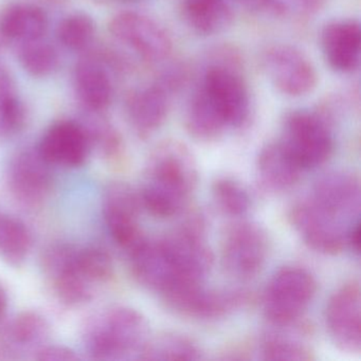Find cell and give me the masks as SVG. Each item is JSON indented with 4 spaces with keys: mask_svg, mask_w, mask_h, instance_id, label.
<instances>
[{
    "mask_svg": "<svg viewBox=\"0 0 361 361\" xmlns=\"http://www.w3.org/2000/svg\"><path fill=\"white\" fill-rule=\"evenodd\" d=\"M197 183V164L189 147L180 141H164L147 159L138 192L141 206L154 216H174L187 207Z\"/></svg>",
    "mask_w": 361,
    "mask_h": 361,
    "instance_id": "obj_1",
    "label": "cell"
},
{
    "mask_svg": "<svg viewBox=\"0 0 361 361\" xmlns=\"http://www.w3.org/2000/svg\"><path fill=\"white\" fill-rule=\"evenodd\" d=\"M149 339L145 317L128 306H116L94 314L83 331L84 348L94 360L140 359Z\"/></svg>",
    "mask_w": 361,
    "mask_h": 361,
    "instance_id": "obj_2",
    "label": "cell"
},
{
    "mask_svg": "<svg viewBox=\"0 0 361 361\" xmlns=\"http://www.w3.org/2000/svg\"><path fill=\"white\" fill-rule=\"evenodd\" d=\"M187 81L188 71L183 65H166L151 83L137 88L128 96L126 116L139 137L147 138L161 128L173 98Z\"/></svg>",
    "mask_w": 361,
    "mask_h": 361,
    "instance_id": "obj_3",
    "label": "cell"
},
{
    "mask_svg": "<svg viewBox=\"0 0 361 361\" xmlns=\"http://www.w3.org/2000/svg\"><path fill=\"white\" fill-rule=\"evenodd\" d=\"M317 291L314 276L303 267L278 270L264 289L262 308L272 326L295 324L307 310Z\"/></svg>",
    "mask_w": 361,
    "mask_h": 361,
    "instance_id": "obj_4",
    "label": "cell"
},
{
    "mask_svg": "<svg viewBox=\"0 0 361 361\" xmlns=\"http://www.w3.org/2000/svg\"><path fill=\"white\" fill-rule=\"evenodd\" d=\"M279 141L303 171L326 162L334 149L329 120L308 109H298L285 116Z\"/></svg>",
    "mask_w": 361,
    "mask_h": 361,
    "instance_id": "obj_5",
    "label": "cell"
},
{
    "mask_svg": "<svg viewBox=\"0 0 361 361\" xmlns=\"http://www.w3.org/2000/svg\"><path fill=\"white\" fill-rule=\"evenodd\" d=\"M183 283H204L213 264L204 238V219L193 214L161 238Z\"/></svg>",
    "mask_w": 361,
    "mask_h": 361,
    "instance_id": "obj_6",
    "label": "cell"
},
{
    "mask_svg": "<svg viewBox=\"0 0 361 361\" xmlns=\"http://www.w3.org/2000/svg\"><path fill=\"white\" fill-rule=\"evenodd\" d=\"M75 245L58 243L48 247L42 257L44 274L52 290L65 305L80 306L92 301L98 286L82 272Z\"/></svg>",
    "mask_w": 361,
    "mask_h": 361,
    "instance_id": "obj_7",
    "label": "cell"
},
{
    "mask_svg": "<svg viewBox=\"0 0 361 361\" xmlns=\"http://www.w3.org/2000/svg\"><path fill=\"white\" fill-rule=\"evenodd\" d=\"M109 31L120 44L149 64L166 62L172 54L173 41L168 30L145 14L118 13L111 18Z\"/></svg>",
    "mask_w": 361,
    "mask_h": 361,
    "instance_id": "obj_8",
    "label": "cell"
},
{
    "mask_svg": "<svg viewBox=\"0 0 361 361\" xmlns=\"http://www.w3.org/2000/svg\"><path fill=\"white\" fill-rule=\"evenodd\" d=\"M265 230L251 221H238L228 228L221 244V263L229 276L238 280L255 278L267 259Z\"/></svg>",
    "mask_w": 361,
    "mask_h": 361,
    "instance_id": "obj_9",
    "label": "cell"
},
{
    "mask_svg": "<svg viewBox=\"0 0 361 361\" xmlns=\"http://www.w3.org/2000/svg\"><path fill=\"white\" fill-rule=\"evenodd\" d=\"M261 65L270 83L285 96L300 98L316 88V68L301 50L293 46H269L262 54Z\"/></svg>",
    "mask_w": 361,
    "mask_h": 361,
    "instance_id": "obj_10",
    "label": "cell"
},
{
    "mask_svg": "<svg viewBox=\"0 0 361 361\" xmlns=\"http://www.w3.org/2000/svg\"><path fill=\"white\" fill-rule=\"evenodd\" d=\"M289 219L303 242L324 255H336L346 246L348 230L355 223L334 216L308 196L293 204Z\"/></svg>",
    "mask_w": 361,
    "mask_h": 361,
    "instance_id": "obj_11",
    "label": "cell"
},
{
    "mask_svg": "<svg viewBox=\"0 0 361 361\" xmlns=\"http://www.w3.org/2000/svg\"><path fill=\"white\" fill-rule=\"evenodd\" d=\"M161 297L170 310L198 320L223 318L246 301L242 291L207 289L202 283L180 285Z\"/></svg>",
    "mask_w": 361,
    "mask_h": 361,
    "instance_id": "obj_12",
    "label": "cell"
},
{
    "mask_svg": "<svg viewBox=\"0 0 361 361\" xmlns=\"http://www.w3.org/2000/svg\"><path fill=\"white\" fill-rule=\"evenodd\" d=\"M7 185L14 200L28 208H37L51 193V166L35 149L18 151L7 168Z\"/></svg>",
    "mask_w": 361,
    "mask_h": 361,
    "instance_id": "obj_13",
    "label": "cell"
},
{
    "mask_svg": "<svg viewBox=\"0 0 361 361\" xmlns=\"http://www.w3.org/2000/svg\"><path fill=\"white\" fill-rule=\"evenodd\" d=\"M102 208L114 242L130 252L145 238L139 223L142 206L138 192L124 183H111L103 193Z\"/></svg>",
    "mask_w": 361,
    "mask_h": 361,
    "instance_id": "obj_14",
    "label": "cell"
},
{
    "mask_svg": "<svg viewBox=\"0 0 361 361\" xmlns=\"http://www.w3.org/2000/svg\"><path fill=\"white\" fill-rule=\"evenodd\" d=\"M360 286L357 281L345 283L329 298L325 310L327 331L334 343L344 352L361 348Z\"/></svg>",
    "mask_w": 361,
    "mask_h": 361,
    "instance_id": "obj_15",
    "label": "cell"
},
{
    "mask_svg": "<svg viewBox=\"0 0 361 361\" xmlns=\"http://www.w3.org/2000/svg\"><path fill=\"white\" fill-rule=\"evenodd\" d=\"M128 255L133 276L145 288L162 295L181 284L161 238L151 240L145 236Z\"/></svg>",
    "mask_w": 361,
    "mask_h": 361,
    "instance_id": "obj_16",
    "label": "cell"
},
{
    "mask_svg": "<svg viewBox=\"0 0 361 361\" xmlns=\"http://www.w3.org/2000/svg\"><path fill=\"white\" fill-rule=\"evenodd\" d=\"M37 149L51 166L79 168L87 160L92 143L83 124L59 121L44 133Z\"/></svg>",
    "mask_w": 361,
    "mask_h": 361,
    "instance_id": "obj_17",
    "label": "cell"
},
{
    "mask_svg": "<svg viewBox=\"0 0 361 361\" xmlns=\"http://www.w3.org/2000/svg\"><path fill=\"white\" fill-rule=\"evenodd\" d=\"M308 197L346 223L359 219L360 183L352 173L337 171L325 174L314 183Z\"/></svg>",
    "mask_w": 361,
    "mask_h": 361,
    "instance_id": "obj_18",
    "label": "cell"
},
{
    "mask_svg": "<svg viewBox=\"0 0 361 361\" xmlns=\"http://www.w3.org/2000/svg\"><path fill=\"white\" fill-rule=\"evenodd\" d=\"M321 50L325 62L335 73H354L360 64L361 28L355 20L327 23L320 33Z\"/></svg>",
    "mask_w": 361,
    "mask_h": 361,
    "instance_id": "obj_19",
    "label": "cell"
},
{
    "mask_svg": "<svg viewBox=\"0 0 361 361\" xmlns=\"http://www.w3.org/2000/svg\"><path fill=\"white\" fill-rule=\"evenodd\" d=\"M301 166L280 141L267 143L257 160L259 183L266 191L281 193L293 189L301 178Z\"/></svg>",
    "mask_w": 361,
    "mask_h": 361,
    "instance_id": "obj_20",
    "label": "cell"
},
{
    "mask_svg": "<svg viewBox=\"0 0 361 361\" xmlns=\"http://www.w3.org/2000/svg\"><path fill=\"white\" fill-rule=\"evenodd\" d=\"M73 86L80 102L87 111L100 113L113 100L114 84L106 67L96 59L80 61L73 71Z\"/></svg>",
    "mask_w": 361,
    "mask_h": 361,
    "instance_id": "obj_21",
    "label": "cell"
},
{
    "mask_svg": "<svg viewBox=\"0 0 361 361\" xmlns=\"http://www.w3.org/2000/svg\"><path fill=\"white\" fill-rule=\"evenodd\" d=\"M181 11L187 26L202 37L224 32L234 18L230 0H183Z\"/></svg>",
    "mask_w": 361,
    "mask_h": 361,
    "instance_id": "obj_22",
    "label": "cell"
},
{
    "mask_svg": "<svg viewBox=\"0 0 361 361\" xmlns=\"http://www.w3.org/2000/svg\"><path fill=\"white\" fill-rule=\"evenodd\" d=\"M49 333V323L43 314L33 310H25L13 318L6 327L3 336H0V353L10 357V354L18 350L37 348V350L45 345L44 343Z\"/></svg>",
    "mask_w": 361,
    "mask_h": 361,
    "instance_id": "obj_23",
    "label": "cell"
},
{
    "mask_svg": "<svg viewBox=\"0 0 361 361\" xmlns=\"http://www.w3.org/2000/svg\"><path fill=\"white\" fill-rule=\"evenodd\" d=\"M48 20L45 12L31 4H13L0 14V33L18 42L44 37Z\"/></svg>",
    "mask_w": 361,
    "mask_h": 361,
    "instance_id": "obj_24",
    "label": "cell"
},
{
    "mask_svg": "<svg viewBox=\"0 0 361 361\" xmlns=\"http://www.w3.org/2000/svg\"><path fill=\"white\" fill-rule=\"evenodd\" d=\"M185 122L190 135L200 141L215 140L228 130L221 116L197 88H194L188 101Z\"/></svg>",
    "mask_w": 361,
    "mask_h": 361,
    "instance_id": "obj_25",
    "label": "cell"
},
{
    "mask_svg": "<svg viewBox=\"0 0 361 361\" xmlns=\"http://www.w3.org/2000/svg\"><path fill=\"white\" fill-rule=\"evenodd\" d=\"M32 236L27 226L13 215L0 212V259L20 267L28 259Z\"/></svg>",
    "mask_w": 361,
    "mask_h": 361,
    "instance_id": "obj_26",
    "label": "cell"
},
{
    "mask_svg": "<svg viewBox=\"0 0 361 361\" xmlns=\"http://www.w3.org/2000/svg\"><path fill=\"white\" fill-rule=\"evenodd\" d=\"M278 331H267L259 340V358L272 361H310L314 354L307 344L285 331L284 326H274Z\"/></svg>",
    "mask_w": 361,
    "mask_h": 361,
    "instance_id": "obj_27",
    "label": "cell"
},
{
    "mask_svg": "<svg viewBox=\"0 0 361 361\" xmlns=\"http://www.w3.org/2000/svg\"><path fill=\"white\" fill-rule=\"evenodd\" d=\"M202 358L200 346L185 336L166 333L149 338L141 354L143 360H198Z\"/></svg>",
    "mask_w": 361,
    "mask_h": 361,
    "instance_id": "obj_28",
    "label": "cell"
},
{
    "mask_svg": "<svg viewBox=\"0 0 361 361\" xmlns=\"http://www.w3.org/2000/svg\"><path fill=\"white\" fill-rule=\"evenodd\" d=\"M18 61L26 73L35 78L48 77L59 66V54L56 48L43 37L20 42Z\"/></svg>",
    "mask_w": 361,
    "mask_h": 361,
    "instance_id": "obj_29",
    "label": "cell"
},
{
    "mask_svg": "<svg viewBox=\"0 0 361 361\" xmlns=\"http://www.w3.org/2000/svg\"><path fill=\"white\" fill-rule=\"evenodd\" d=\"M212 196L217 208L229 216H243L250 209L248 191L242 183L230 177H219L213 183Z\"/></svg>",
    "mask_w": 361,
    "mask_h": 361,
    "instance_id": "obj_30",
    "label": "cell"
},
{
    "mask_svg": "<svg viewBox=\"0 0 361 361\" xmlns=\"http://www.w3.org/2000/svg\"><path fill=\"white\" fill-rule=\"evenodd\" d=\"M96 35V24L87 14L75 13L67 16L59 25L56 37L63 47L71 51L87 48Z\"/></svg>",
    "mask_w": 361,
    "mask_h": 361,
    "instance_id": "obj_31",
    "label": "cell"
},
{
    "mask_svg": "<svg viewBox=\"0 0 361 361\" xmlns=\"http://www.w3.org/2000/svg\"><path fill=\"white\" fill-rule=\"evenodd\" d=\"M90 137L92 147L99 149L102 157L106 159H115L121 153L122 141L116 128L109 122L99 121L90 128L83 126Z\"/></svg>",
    "mask_w": 361,
    "mask_h": 361,
    "instance_id": "obj_32",
    "label": "cell"
},
{
    "mask_svg": "<svg viewBox=\"0 0 361 361\" xmlns=\"http://www.w3.org/2000/svg\"><path fill=\"white\" fill-rule=\"evenodd\" d=\"M26 122V111L20 97L0 99V140L18 135Z\"/></svg>",
    "mask_w": 361,
    "mask_h": 361,
    "instance_id": "obj_33",
    "label": "cell"
},
{
    "mask_svg": "<svg viewBox=\"0 0 361 361\" xmlns=\"http://www.w3.org/2000/svg\"><path fill=\"white\" fill-rule=\"evenodd\" d=\"M281 18L316 16L324 7L325 0H278Z\"/></svg>",
    "mask_w": 361,
    "mask_h": 361,
    "instance_id": "obj_34",
    "label": "cell"
},
{
    "mask_svg": "<svg viewBox=\"0 0 361 361\" xmlns=\"http://www.w3.org/2000/svg\"><path fill=\"white\" fill-rule=\"evenodd\" d=\"M35 359L42 361H75L79 360L80 356L64 345H43L35 353Z\"/></svg>",
    "mask_w": 361,
    "mask_h": 361,
    "instance_id": "obj_35",
    "label": "cell"
},
{
    "mask_svg": "<svg viewBox=\"0 0 361 361\" xmlns=\"http://www.w3.org/2000/svg\"><path fill=\"white\" fill-rule=\"evenodd\" d=\"M18 96L16 81L5 63L0 61V99Z\"/></svg>",
    "mask_w": 361,
    "mask_h": 361,
    "instance_id": "obj_36",
    "label": "cell"
},
{
    "mask_svg": "<svg viewBox=\"0 0 361 361\" xmlns=\"http://www.w3.org/2000/svg\"><path fill=\"white\" fill-rule=\"evenodd\" d=\"M346 246L350 247L353 252L359 255L360 252V221H356L348 232Z\"/></svg>",
    "mask_w": 361,
    "mask_h": 361,
    "instance_id": "obj_37",
    "label": "cell"
},
{
    "mask_svg": "<svg viewBox=\"0 0 361 361\" xmlns=\"http://www.w3.org/2000/svg\"><path fill=\"white\" fill-rule=\"evenodd\" d=\"M8 306H9V298H8L7 291L0 285V324L7 314Z\"/></svg>",
    "mask_w": 361,
    "mask_h": 361,
    "instance_id": "obj_38",
    "label": "cell"
}]
</instances>
